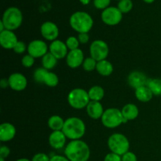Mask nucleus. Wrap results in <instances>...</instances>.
I'll return each instance as SVG.
<instances>
[{
  "label": "nucleus",
  "instance_id": "nucleus-28",
  "mask_svg": "<svg viewBox=\"0 0 161 161\" xmlns=\"http://www.w3.org/2000/svg\"><path fill=\"white\" fill-rule=\"evenodd\" d=\"M117 8L122 14H127L133 9V2L132 0H119L118 2Z\"/></svg>",
  "mask_w": 161,
  "mask_h": 161
},
{
  "label": "nucleus",
  "instance_id": "nucleus-41",
  "mask_svg": "<svg viewBox=\"0 0 161 161\" xmlns=\"http://www.w3.org/2000/svg\"><path fill=\"white\" fill-rule=\"evenodd\" d=\"M0 86L2 88H6V86H9V83H8V80L6 79H3L0 81Z\"/></svg>",
  "mask_w": 161,
  "mask_h": 161
},
{
  "label": "nucleus",
  "instance_id": "nucleus-12",
  "mask_svg": "<svg viewBox=\"0 0 161 161\" xmlns=\"http://www.w3.org/2000/svg\"><path fill=\"white\" fill-rule=\"evenodd\" d=\"M8 80L9 87L15 91H22L27 87L28 80L25 75L20 72H14L9 75Z\"/></svg>",
  "mask_w": 161,
  "mask_h": 161
},
{
  "label": "nucleus",
  "instance_id": "nucleus-38",
  "mask_svg": "<svg viewBox=\"0 0 161 161\" xmlns=\"http://www.w3.org/2000/svg\"><path fill=\"white\" fill-rule=\"evenodd\" d=\"M10 154V149L6 146H1L0 147V157L1 158H7Z\"/></svg>",
  "mask_w": 161,
  "mask_h": 161
},
{
  "label": "nucleus",
  "instance_id": "nucleus-35",
  "mask_svg": "<svg viewBox=\"0 0 161 161\" xmlns=\"http://www.w3.org/2000/svg\"><path fill=\"white\" fill-rule=\"evenodd\" d=\"M50 157L43 153H39L33 156L31 161H50Z\"/></svg>",
  "mask_w": 161,
  "mask_h": 161
},
{
  "label": "nucleus",
  "instance_id": "nucleus-26",
  "mask_svg": "<svg viewBox=\"0 0 161 161\" xmlns=\"http://www.w3.org/2000/svg\"><path fill=\"white\" fill-rule=\"evenodd\" d=\"M58 60L53 56L52 53H50V52L47 53L46 55H44L42 58V68L46 69L47 70H52V69H54L56 67V65L58 64Z\"/></svg>",
  "mask_w": 161,
  "mask_h": 161
},
{
  "label": "nucleus",
  "instance_id": "nucleus-29",
  "mask_svg": "<svg viewBox=\"0 0 161 161\" xmlns=\"http://www.w3.org/2000/svg\"><path fill=\"white\" fill-rule=\"evenodd\" d=\"M97 61H95L94 58L91 57L86 58L84 59V61L83 63V69L86 72H92V71L96 70V66H97Z\"/></svg>",
  "mask_w": 161,
  "mask_h": 161
},
{
  "label": "nucleus",
  "instance_id": "nucleus-1",
  "mask_svg": "<svg viewBox=\"0 0 161 161\" xmlns=\"http://www.w3.org/2000/svg\"><path fill=\"white\" fill-rule=\"evenodd\" d=\"M64 153L70 161H88L91 157L89 146L81 139L69 142L64 147Z\"/></svg>",
  "mask_w": 161,
  "mask_h": 161
},
{
  "label": "nucleus",
  "instance_id": "nucleus-43",
  "mask_svg": "<svg viewBox=\"0 0 161 161\" xmlns=\"http://www.w3.org/2000/svg\"><path fill=\"white\" fill-rule=\"evenodd\" d=\"M143 1H144L145 3H148V4H151V3H153L155 2V0H143Z\"/></svg>",
  "mask_w": 161,
  "mask_h": 161
},
{
  "label": "nucleus",
  "instance_id": "nucleus-5",
  "mask_svg": "<svg viewBox=\"0 0 161 161\" xmlns=\"http://www.w3.org/2000/svg\"><path fill=\"white\" fill-rule=\"evenodd\" d=\"M108 147L111 153L122 157L130 149V142L123 134L114 133L108 139Z\"/></svg>",
  "mask_w": 161,
  "mask_h": 161
},
{
  "label": "nucleus",
  "instance_id": "nucleus-37",
  "mask_svg": "<svg viewBox=\"0 0 161 161\" xmlns=\"http://www.w3.org/2000/svg\"><path fill=\"white\" fill-rule=\"evenodd\" d=\"M104 161H122V158H121V156L113 153H109L105 156Z\"/></svg>",
  "mask_w": 161,
  "mask_h": 161
},
{
  "label": "nucleus",
  "instance_id": "nucleus-13",
  "mask_svg": "<svg viewBox=\"0 0 161 161\" xmlns=\"http://www.w3.org/2000/svg\"><path fill=\"white\" fill-rule=\"evenodd\" d=\"M84 53L81 49L70 50L66 57V64L72 69H78L84 61Z\"/></svg>",
  "mask_w": 161,
  "mask_h": 161
},
{
  "label": "nucleus",
  "instance_id": "nucleus-11",
  "mask_svg": "<svg viewBox=\"0 0 161 161\" xmlns=\"http://www.w3.org/2000/svg\"><path fill=\"white\" fill-rule=\"evenodd\" d=\"M40 32L46 40L53 41L58 39L59 36V28L58 25L52 21H46L40 27Z\"/></svg>",
  "mask_w": 161,
  "mask_h": 161
},
{
  "label": "nucleus",
  "instance_id": "nucleus-9",
  "mask_svg": "<svg viewBox=\"0 0 161 161\" xmlns=\"http://www.w3.org/2000/svg\"><path fill=\"white\" fill-rule=\"evenodd\" d=\"M101 18L104 24L108 26H115L119 25L123 19V14L117 6H108L102 10Z\"/></svg>",
  "mask_w": 161,
  "mask_h": 161
},
{
  "label": "nucleus",
  "instance_id": "nucleus-27",
  "mask_svg": "<svg viewBox=\"0 0 161 161\" xmlns=\"http://www.w3.org/2000/svg\"><path fill=\"white\" fill-rule=\"evenodd\" d=\"M146 86L151 90L153 95H161V79L154 78L151 80H148Z\"/></svg>",
  "mask_w": 161,
  "mask_h": 161
},
{
  "label": "nucleus",
  "instance_id": "nucleus-32",
  "mask_svg": "<svg viewBox=\"0 0 161 161\" xmlns=\"http://www.w3.org/2000/svg\"><path fill=\"white\" fill-rule=\"evenodd\" d=\"M35 59L36 58H33L32 56H31L30 54H25V56H23L21 59V64L25 68H31L35 64Z\"/></svg>",
  "mask_w": 161,
  "mask_h": 161
},
{
  "label": "nucleus",
  "instance_id": "nucleus-36",
  "mask_svg": "<svg viewBox=\"0 0 161 161\" xmlns=\"http://www.w3.org/2000/svg\"><path fill=\"white\" fill-rule=\"evenodd\" d=\"M121 158H122V161H138L137 156L134 153L130 152V151L124 154Z\"/></svg>",
  "mask_w": 161,
  "mask_h": 161
},
{
  "label": "nucleus",
  "instance_id": "nucleus-8",
  "mask_svg": "<svg viewBox=\"0 0 161 161\" xmlns=\"http://www.w3.org/2000/svg\"><path fill=\"white\" fill-rule=\"evenodd\" d=\"M109 53L108 44L101 39H97L91 42L90 46V54L95 61H100L105 60Z\"/></svg>",
  "mask_w": 161,
  "mask_h": 161
},
{
  "label": "nucleus",
  "instance_id": "nucleus-19",
  "mask_svg": "<svg viewBox=\"0 0 161 161\" xmlns=\"http://www.w3.org/2000/svg\"><path fill=\"white\" fill-rule=\"evenodd\" d=\"M86 109L88 116L93 119H101L105 112L102 103L100 102H94V101L90 102Z\"/></svg>",
  "mask_w": 161,
  "mask_h": 161
},
{
  "label": "nucleus",
  "instance_id": "nucleus-39",
  "mask_svg": "<svg viewBox=\"0 0 161 161\" xmlns=\"http://www.w3.org/2000/svg\"><path fill=\"white\" fill-rule=\"evenodd\" d=\"M77 38H78L80 44H86L90 39L88 33H80Z\"/></svg>",
  "mask_w": 161,
  "mask_h": 161
},
{
  "label": "nucleus",
  "instance_id": "nucleus-22",
  "mask_svg": "<svg viewBox=\"0 0 161 161\" xmlns=\"http://www.w3.org/2000/svg\"><path fill=\"white\" fill-rule=\"evenodd\" d=\"M135 97L141 102H149L153 97V94L147 86H142L135 89Z\"/></svg>",
  "mask_w": 161,
  "mask_h": 161
},
{
  "label": "nucleus",
  "instance_id": "nucleus-45",
  "mask_svg": "<svg viewBox=\"0 0 161 161\" xmlns=\"http://www.w3.org/2000/svg\"><path fill=\"white\" fill-rule=\"evenodd\" d=\"M0 161H5V159L4 158H1V157H0Z\"/></svg>",
  "mask_w": 161,
  "mask_h": 161
},
{
  "label": "nucleus",
  "instance_id": "nucleus-10",
  "mask_svg": "<svg viewBox=\"0 0 161 161\" xmlns=\"http://www.w3.org/2000/svg\"><path fill=\"white\" fill-rule=\"evenodd\" d=\"M49 47L46 42L41 39H35L30 42L28 45L27 51L28 54L34 58H42L48 53Z\"/></svg>",
  "mask_w": 161,
  "mask_h": 161
},
{
  "label": "nucleus",
  "instance_id": "nucleus-20",
  "mask_svg": "<svg viewBox=\"0 0 161 161\" xmlns=\"http://www.w3.org/2000/svg\"><path fill=\"white\" fill-rule=\"evenodd\" d=\"M121 112H122L124 118L127 122L137 119L138 114H139V110H138V106L132 103H129L124 105L121 109Z\"/></svg>",
  "mask_w": 161,
  "mask_h": 161
},
{
  "label": "nucleus",
  "instance_id": "nucleus-15",
  "mask_svg": "<svg viewBox=\"0 0 161 161\" xmlns=\"http://www.w3.org/2000/svg\"><path fill=\"white\" fill-rule=\"evenodd\" d=\"M18 41L14 31L6 29L0 32V45L6 50H13Z\"/></svg>",
  "mask_w": 161,
  "mask_h": 161
},
{
  "label": "nucleus",
  "instance_id": "nucleus-17",
  "mask_svg": "<svg viewBox=\"0 0 161 161\" xmlns=\"http://www.w3.org/2000/svg\"><path fill=\"white\" fill-rule=\"evenodd\" d=\"M66 138L65 135L63 133L62 130H55L52 131L48 138L49 145L50 147L54 149H61L64 147L66 144Z\"/></svg>",
  "mask_w": 161,
  "mask_h": 161
},
{
  "label": "nucleus",
  "instance_id": "nucleus-44",
  "mask_svg": "<svg viewBox=\"0 0 161 161\" xmlns=\"http://www.w3.org/2000/svg\"><path fill=\"white\" fill-rule=\"evenodd\" d=\"M16 161H31V160H30L29 159H27V158H20Z\"/></svg>",
  "mask_w": 161,
  "mask_h": 161
},
{
  "label": "nucleus",
  "instance_id": "nucleus-16",
  "mask_svg": "<svg viewBox=\"0 0 161 161\" xmlns=\"http://www.w3.org/2000/svg\"><path fill=\"white\" fill-rule=\"evenodd\" d=\"M147 82L148 79L146 75L140 71H133L129 74L127 77V83L129 86L135 90L140 86H146Z\"/></svg>",
  "mask_w": 161,
  "mask_h": 161
},
{
  "label": "nucleus",
  "instance_id": "nucleus-25",
  "mask_svg": "<svg viewBox=\"0 0 161 161\" xmlns=\"http://www.w3.org/2000/svg\"><path fill=\"white\" fill-rule=\"evenodd\" d=\"M58 83H59V79L54 72L49 70L46 71L43 80H42L43 84H45L47 86H50V87H55V86H58Z\"/></svg>",
  "mask_w": 161,
  "mask_h": 161
},
{
  "label": "nucleus",
  "instance_id": "nucleus-6",
  "mask_svg": "<svg viewBox=\"0 0 161 161\" xmlns=\"http://www.w3.org/2000/svg\"><path fill=\"white\" fill-rule=\"evenodd\" d=\"M104 127L109 129L116 128L127 121L124 118L121 110L116 108H108L105 110L101 118Z\"/></svg>",
  "mask_w": 161,
  "mask_h": 161
},
{
  "label": "nucleus",
  "instance_id": "nucleus-3",
  "mask_svg": "<svg viewBox=\"0 0 161 161\" xmlns=\"http://www.w3.org/2000/svg\"><path fill=\"white\" fill-rule=\"evenodd\" d=\"M71 28L79 34L88 33L94 26V20L88 13L85 11H76L69 18Z\"/></svg>",
  "mask_w": 161,
  "mask_h": 161
},
{
  "label": "nucleus",
  "instance_id": "nucleus-31",
  "mask_svg": "<svg viewBox=\"0 0 161 161\" xmlns=\"http://www.w3.org/2000/svg\"><path fill=\"white\" fill-rule=\"evenodd\" d=\"M46 71H47V69L42 67L36 69L34 74H33V78H34V80L36 83H42V80H43V76Z\"/></svg>",
  "mask_w": 161,
  "mask_h": 161
},
{
  "label": "nucleus",
  "instance_id": "nucleus-33",
  "mask_svg": "<svg viewBox=\"0 0 161 161\" xmlns=\"http://www.w3.org/2000/svg\"><path fill=\"white\" fill-rule=\"evenodd\" d=\"M93 3H94V7L97 8V9L104 10L109 6L111 0H94Z\"/></svg>",
  "mask_w": 161,
  "mask_h": 161
},
{
  "label": "nucleus",
  "instance_id": "nucleus-46",
  "mask_svg": "<svg viewBox=\"0 0 161 161\" xmlns=\"http://www.w3.org/2000/svg\"><path fill=\"white\" fill-rule=\"evenodd\" d=\"M118 1H119V0H118Z\"/></svg>",
  "mask_w": 161,
  "mask_h": 161
},
{
  "label": "nucleus",
  "instance_id": "nucleus-14",
  "mask_svg": "<svg viewBox=\"0 0 161 161\" xmlns=\"http://www.w3.org/2000/svg\"><path fill=\"white\" fill-rule=\"evenodd\" d=\"M49 52L53 55L58 60L66 58L69 50L66 46L65 42L60 39L51 42L49 46Z\"/></svg>",
  "mask_w": 161,
  "mask_h": 161
},
{
  "label": "nucleus",
  "instance_id": "nucleus-7",
  "mask_svg": "<svg viewBox=\"0 0 161 161\" xmlns=\"http://www.w3.org/2000/svg\"><path fill=\"white\" fill-rule=\"evenodd\" d=\"M88 91L83 88H75L68 94V102L72 108L75 109L86 108L90 103Z\"/></svg>",
  "mask_w": 161,
  "mask_h": 161
},
{
  "label": "nucleus",
  "instance_id": "nucleus-24",
  "mask_svg": "<svg viewBox=\"0 0 161 161\" xmlns=\"http://www.w3.org/2000/svg\"><path fill=\"white\" fill-rule=\"evenodd\" d=\"M64 124V120L63 119V118L58 115H53V116H50L47 121V125H48L49 128L51 129L53 131L62 130Z\"/></svg>",
  "mask_w": 161,
  "mask_h": 161
},
{
  "label": "nucleus",
  "instance_id": "nucleus-4",
  "mask_svg": "<svg viewBox=\"0 0 161 161\" xmlns=\"http://www.w3.org/2000/svg\"><path fill=\"white\" fill-rule=\"evenodd\" d=\"M1 20L4 24L6 29L14 31L22 25L23 14L19 8L10 6L4 11Z\"/></svg>",
  "mask_w": 161,
  "mask_h": 161
},
{
  "label": "nucleus",
  "instance_id": "nucleus-34",
  "mask_svg": "<svg viewBox=\"0 0 161 161\" xmlns=\"http://www.w3.org/2000/svg\"><path fill=\"white\" fill-rule=\"evenodd\" d=\"M27 48H28V47L25 45L23 41H18L13 50L17 54H21V53H25V50H27Z\"/></svg>",
  "mask_w": 161,
  "mask_h": 161
},
{
  "label": "nucleus",
  "instance_id": "nucleus-18",
  "mask_svg": "<svg viewBox=\"0 0 161 161\" xmlns=\"http://www.w3.org/2000/svg\"><path fill=\"white\" fill-rule=\"evenodd\" d=\"M17 130L14 124L6 122L0 125V141L3 142H7L14 139Z\"/></svg>",
  "mask_w": 161,
  "mask_h": 161
},
{
  "label": "nucleus",
  "instance_id": "nucleus-2",
  "mask_svg": "<svg viewBox=\"0 0 161 161\" xmlns=\"http://www.w3.org/2000/svg\"><path fill=\"white\" fill-rule=\"evenodd\" d=\"M62 131L65 135L66 138L71 141L80 140L85 135L86 125L80 118L72 116L64 120Z\"/></svg>",
  "mask_w": 161,
  "mask_h": 161
},
{
  "label": "nucleus",
  "instance_id": "nucleus-23",
  "mask_svg": "<svg viewBox=\"0 0 161 161\" xmlns=\"http://www.w3.org/2000/svg\"><path fill=\"white\" fill-rule=\"evenodd\" d=\"M90 100L94 102H101L105 96V90L103 87L98 85L91 86L88 91Z\"/></svg>",
  "mask_w": 161,
  "mask_h": 161
},
{
  "label": "nucleus",
  "instance_id": "nucleus-40",
  "mask_svg": "<svg viewBox=\"0 0 161 161\" xmlns=\"http://www.w3.org/2000/svg\"><path fill=\"white\" fill-rule=\"evenodd\" d=\"M50 161H70L65 156L61 155H54L50 157Z\"/></svg>",
  "mask_w": 161,
  "mask_h": 161
},
{
  "label": "nucleus",
  "instance_id": "nucleus-30",
  "mask_svg": "<svg viewBox=\"0 0 161 161\" xmlns=\"http://www.w3.org/2000/svg\"><path fill=\"white\" fill-rule=\"evenodd\" d=\"M65 43L69 51H70V50L79 49V47H80V44L78 38H76L75 36H69V37L66 39Z\"/></svg>",
  "mask_w": 161,
  "mask_h": 161
},
{
  "label": "nucleus",
  "instance_id": "nucleus-42",
  "mask_svg": "<svg viewBox=\"0 0 161 161\" xmlns=\"http://www.w3.org/2000/svg\"><path fill=\"white\" fill-rule=\"evenodd\" d=\"M80 2L83 5L86 6V5H88L90 3H91V0H80Z\"/></svg>",
  "mask_w": 161,
  "mask_h": 161
},
{
  "label": "nucleus",
  "instance_id": "nucleus-21",
  "mask_svg": "<svg viewBox=\"0 0 161 161\" xmlns=\"http://www.w3.org/2000/svg\"><path fill=\"white\" fill-rule=\"evenodd\" d=\"M113 64L107 59L97 61L96 71L102 76H109L113 72Z\"/></svg>",
  "mask_w": 161,
  "mask_h": 161
}]
</instances>
